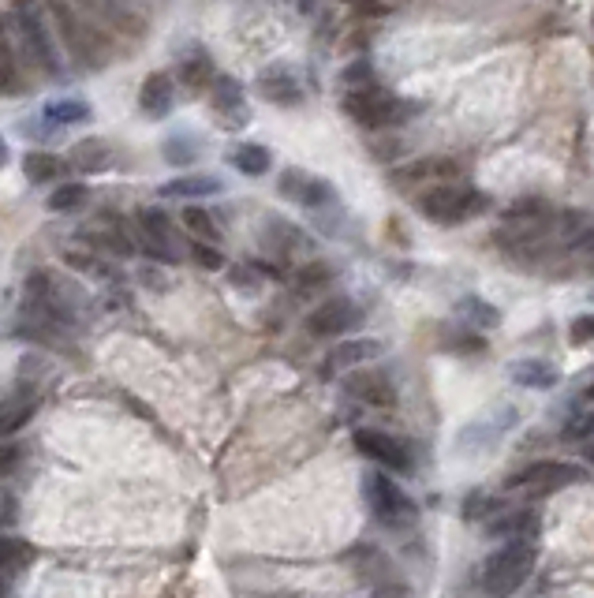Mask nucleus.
Returning <instances> with one entry per match:
<instances>
[{"label": "nucleus", "instance_id": "42", "mask_svg": "<svg viewBox=\"0 0 594 598\" xmlns=\"http://www.w3.org/2000/svg\"><path fill=\"white\" fill-rule=\"evenodd\" d=\"M15 520V501L12 498H0V527L12 524Z\"/></svg>", "mask_w": 594, "mask_h": 598}, {"label": "nucleus", "instance_id": "31", "mask_svg": "<svg viewBox=\"0 0 594 598\" xmlns=\"http://www.w3.org/2000/svg\"><path fill=\"white\" fill-rule=\"evenodd\" d=\"M184 228L195 236V240H206V243L221 240V228H217V221H213V210H202V206H187Z\"/></svg>", "mask_w": 594, "mask_h": 598}, {"label": "nucleus", "instance_id": "4", "mask_svg": "<svg viewBox=\"0 0 594 598\" xmlns=\"http://www.w3.org/2000/svg\"><path fill=\"white\" fill-rule=\"evenodd\" d=\"M49 4V15H53V27L60 34V45L68 49V57L75 64H83L86 72H98L101 60H105V49H101L98 34L86 27L83 15L71 8V0H45Z\"/></svg>", "mask_w": 594, "mask_h": 598}, {"label": "nucleus", "instance_id": "36", "mask_svg": "<svg viewBox=\"0 0 594 598\" xmlns=\"http://www.w3.org/2000/svg\"><path fill=\"white\" fill-rule=\"evenodd\" d=\"M333 281V266L329 262H307V266H299L296 270V285L303 292H314V288H322Z\"/></svg>", "mask_w": 594, "mask_h": 598}, {"label": "nucleus", "instance_id": "2", "mask_svg": "<svg viewBox=\"0 0 594 598\" xmlns=\"http://www.w3.org/2000/svg\"><path fill=\"white\" fill-rule=\"evenodd\" d=\"M344 113L363 128H396L415 113V105L382 90V86H352L344 94Z\"/></svg>", "mask_w": 594, "mask_h": 598}, {"label": "nucleus", "instance_id": "44", "mask_svg": "<svg viewBox=\"0 0 594 598\" xmlns=\"http://www.w3.org/2000/svg\"><path fill=\"white\" fill-rule=\"evenodd\" d=\"M587 397H591V400H594V385H591V389H587Z\"/></svg>", "mask_w": 594, "mask_h": 598}, {"label": "nucleus", "instance_id": "39", "mask_svg": "<svg viewBox=\"0 0 594 598\" xmlns=\"http://www.w3.org/2000/svg\"><path fill=\"white\" fill-rule=\"evenodd\" d=\"M19 464H23V449H19V445H8V442L0 445V479H8Z\"/></svg>", "mask_w": 594, "mask_h": 598}, {"label": "nucleus", "instance_id": "28", "mask_svg": "<svg viewBox=\"0 0 594 598\" xmlns=\"http://www.w3.org/2000/svg\"><path fill=\"white\" fill-rule=\"evenodd\" d=\"M456 314L464 318L467 326L471 329H494L497 322H501V314H497V307H490L486 299H479V296H464L460 303H456Z\"/></svg>", "mask_w": 594, "mask_h": 598}, {"label": "nucleus", "instance_id": "24", "mask_svg": "<svg viewBox=\"0 0 594 598\" xmlns=\"http://www.w3.org/2000/svg\"><path fill=\"white\" fill-rule=\"evenodd\" d=\"M113 165V150L105 139H83L71 146V169L75 172H105Z\"/></svg>", "mask_w": 594, "mask_h": 598}, {"label": "nucleus", "instance_id": "32", "mask_svg": "<svg viewBox=\"0 0 594 598\" xmlns=\"http://www.w3.org/2000/svg\"><path fill=\"white\" fill-rule=\"evenodd\" d=\"M86 199H90V187L86 184H60L57 191L49 195V210H53V214H71V210H79Z\"/></svg>", "mask_w": 594, "mask_h": 598}, {"label": "nucleus", "instance_id": "27", "mask_svg": "<svg viewBox=\"0 0 594 598\" xmlns=\"http://www.w3.org/2000/svg\"><path fill=\"white\" fill-rule=\"evenodd\" d=\"M60 172H64V161L57 154H45V150H30L23 157V176H27L30 184H53L60 180Z\"/></svg>", "mask_w": 594, "mask_h": 598}, {"label": "nucleus", "instance_id": "30", "mask_svg": "<svg viewBox=\"0 0 594 598\" xmlns=\"http://www.w3.org/2000/svg\"><path fill=\"white\" fill-rule=\"evenodd\" d=\"M42 116L49 120V124H57V128H64V124H83V120H90V105H86V101H79V98L49 101Z\"/></svg>", "mask_w": 594, "mask_h": 598}, {"label": "nucleus", "instance_id": "20", "mask_svg": "<svg viewBox=\"0 0 594 598\" xmlns=\"http://www.w3.org/2000/svg\"><path fill=\"white\" fill-rule=\"evenodd\" d=\"M34 412H38V397L34 393H15V397L0 400V438L19 434L34 419Z\"/></svg>", "mask_w": 594, "mask_h": 598}, {"label": "nucleus", "instance_id": "6", "mask_svg": "<svg viewBox=\"0 0 594 598\" xmlns=\"http://www.w3.org/2000/svg\"><path fill=\"white\" fill-rule=\"evenodd\" d=\"M363 494H367L370 513L378 516L385 527H408L415 520V501L385 471H370L367 479H363Z\"/></svg>", "mask_w": 594, "mask_h": 598}, {"label": "nucleus", "instance_id": "34", "mask_svg": "<svg viewBox=\"0 0 594 598\" xmlns=\"http://www.w3.org/2000/svg\"><path fill=\"white\" fill-rule=\"evenodd\" d=\"M64 262H68L71 270H79V273H90V277H116V270L105 262V258H98V255H90V251H64Z\"/></svg>", "mask_w": 594, "mask_h": 598}, {"label": "nucleus", "instance_id": "17", "mask_svg": "<svg viewBox=\"0 0 594 598\" xmlns=\"http://www.w3.org/2000/svg\"><path fill=\"white\" fill-rule=\"evenodd\" d=\"M34 561L27 539H0V595L12 591V580Z\"/></svg>", "mask_w": 594, "mask_h": 598}, {"label": "nucleus", "instance_id": "38", "mask_svg": "<svg viewBox=\"0 0 594 598\" xmlns=\"http://www.w3.org/2000/svg\"><path fill=\"white\" fill-rule=\"evenodd\" d=\"M195 157V143L191 139H169L165 143V161H172V165H187Z\"/></svg>", "mask_w": 594, "mask_h": 598}, {"label": "nucleus", "instance_id": "12", "mask_svg": "<svg viewBox=\"0 0 594 598\" xmlns=\"http://www.w3.org/2000/svg\"><path fill=\"white\" fill-rule=\"evenodd\" d=\"M210 86H213V116L221 120V128H228V131L247 128L251 109H247L240 79H232V75H213Z\"/></svg>", "mask_w": 594, "mask_h": 598}, {"label": "nucleus", "instance_id": "13", "mask_svg": "<svg viewBox=\"0 0 594 598\" xmlns=\"http://www.w3.org/2000/svg\"><path fill=\"white\" fill-rule=\"evenodd\" d=\"M464 176V165L453 161V157H419L411 165H400V169L389 172V180L400 187L411 184H449V180H460Z\"/></svg>", "mask_w": 594, "mask_h": 598}, {"label": "nucleus", "instance_id": "3", "mask_svg": "<svg viewBox=\"0 0 594 598\" xmlns=\"http://www.w3.org/2000/svg\"><path fill=\"white\" fill-rule=\"evenodd\" d=\"M486 206H490V199H486L482 191L456 184V180H449V184H434L423 199H419L423 217L426 221H434V225H464V221H471V217H479Z\"/></svg>", "mask_w": 594, "mask_h": 598}, {"label": "nucleus", "instance_id": "35", "mask_svg": "<svg viewBox=\"0 0 594 598\" xmlns=\"http://www.w3.org/2000/svg\"><path fill=\"white\" fill-rule=\"evenodd\" d=\"M269 236L277 240L281 251H307V247H311V236H307L303 228L288 225V221H273V225H269Z\"/></svg>", "mask_w": 594, "mask_h": 598}, {"label": "nucleus", "instance_id": "18", "mask_svg": "<svg viewBox=\"0 0 594 598\" xmlns=\"http://www.w3.org/2000/svg\"><path fill=\"white\" fill-rule=\"evenodd\" d=\"M490 531L497 539H535L538 516L531 509H497L490 520Z\"/></svg>", "mask_w": 594, "mask_h": 598}, {"label": "nucleus", "instance_id": "23", "mask_svg": "<svg viewBox=\"0 0 594 598\" xmlns=\"http://www.w3.org/2000/svg\"><path fill=\"white\" fill-rule=\"evenodd\" d=\"M83 240H86V247H94V251H101V255H109V251H113L116 258L135 255V243H131V236H128V232H124L120 225L86 228Z\"/></svg>", "mask_w": 594, "mask_h": 598}, {"label": "nucleus", "instance_id": "14", "mask_svg": "<svg viewBox=\"0 0 594 598\" xmlns=\"http://www.w3.org/2000/svg\"><path fill=\"white\" fill-rule=\"evenodd\" d=\"M344 389H348L352 397L363 400V404H374V408H389V404H396V389L382 371H352L348 374V382H344Z\"/></svg>", "mask_w": 594, "mask_h": 598}, {"label": "nucleus", "instance_id": "9", "mask_svg": "<svg viewBox=\"0 0 594 598\" xmlns=\"http://www.w3.org/2000/svg\"><path fill=\"white\" fill-rule=\"evenodd\" d=\"M277 191H281V199H292L299 202V206H307V210H318V214L329 210V206H337V191L329 187V180L311 176V172H303V169L284 172Z\"/></svg>", "mask_w": 594, "mask_h": 598}, {"label": "nucleus", "instance_id": "7", "mask_svg": "<svg viewBox=\"0 0 594 598\" xmlns=\"http://www.w3.org/2000/svg\"><path fill=\"white\" fill-rule=\"evenodd\" d=\"M591 479V471L580 468V464H561V460H542V464H531L524 468L509 486H520L527 494H535V498H546V494H557V490H565V486H576V483H587Z\"/></svg>", "mask_w": 594, "mask_h": 598}, {"label": "nucleus", "instance_id": "45", "mask_svg": "<svg viewBox=\"0 0 594 598\" xmlns=\"http://www.w3.org/2000/svg\"><path fill=\"white\" fill-rule=\"evenodd\" d=\"M587 456H591V460H594V445H591V449H587Z\"/></svg>", "mask_w": 594, "mask_h": 598}, {"label": "nucleus", "instance_id": "11", "mask_svg": "<svg viewBox=\"0 0 594 598\" xmlns=\"http://www.w3.org/2000/svg\"><path fill=\"white\" fill-rule=\"evenodd\" d=\"M355 449L374 460V464H382L389 471H411V453L408 445L393 438V434H385V430H355Z\"/></svg>", "mask_w": 594, "mask_h": 598}, {"label": "nucleus", "instance_id": "26", "mask_svg": "<svg viewBox=\"0 0 594 598\" xmlns=\"http://www.w3.org/2000/svg\"><path fill=\"white\" fill-rule=\"evenodd\" d=\"M217 191H221L217 176H184V180H169L161 187L165 199H206V195H217Z\"/></svg>", "mask_w": 594, "mask_h": 598}, {"label": "nucleus", "instance_id": "10", "mask_svg": "<svg viewBox=\"0 0 594 598\" xmlns=\"http://www.w3.org/2000/svg\"><path fill=\"white\" fill-rule=\"evenodd\" d=\"M363 322V314L348 296H333L326 303H318V311H311L307 318V333L326 341V337H340V333H352Z\"/></svg>", "mask_w": 594, "mask_h": 598}, {"label": "nucleus", "instance_id": "33", "mask_svg": "<svg viewBox=\"0 0 594 598\" xmlns=\"http://www.w3.org/2000/svg\"><path fill=\"white\" fill-rule=\"evenodd\" d=\"M23 90V75H19V64H15L12 49L0 38V98H15Z\"/></svg>", "mask_w": 594, "mask_h": 598}, {"label": "nucleus", "instance_id": "41", "mask_svg": "<svg viewBox=\"0 0 594 598\" xmlns=\"http://www.w3.org/2000/svg\"><path fill=\"white\" fill-rule=\"evenodd\" d=\"M340 4H352V8H359V12H370V15L385 12L382 0H340Z\"/></svg>", "mask_w": 594, "mask_h": 598}, {"label": "nucleus", "instance_id": "22", "mask_svg": "<svg viewBox=\"0 0 594 598\" xmlns=\"http://www.w3.org/2000/svg\"><path fill=\"white\" fill-rule=\"evenodd\" d=\"M213 75H217V68H213L210 53H206L202 45H187L184 57H180V79H184V86L206 90V86L213 83Z\"/></svg>", "mask_w": 594, "mask_h": 598}, {"label": "nucleus", "instance_id": "43", "mask_svg": "<svg viewBox=\"0 0 594 598\" xmlns=\"http://www.w3.org/2000/svg\"><path fill=\"white\" fill-rule=\"evenodd\" d=\"M4 165H8V143L0 139V169H4Z\"/></svg>", "mask_w": 594, "mask_h": 598}, {"label": "nucleus", "instance_id": "16", "mask_svg": "<svg viewBox=\"0 0 594 598\" xmlns=\"http://www.w3.org/2000/svg\"><path fill=\"white\" fill-rule=\"evenodd\" d=\"M258 90L273 105H299L303 101V90H299L296 75H288V68H266L258 75Z\"/></svg>", "mask_w": 594, "mask_h": 598}, {"label": "nucleus", "instance_id": "25", "mask_svg": "<svg viewBox=\"0 0 594 598\" xmlns=\"http://www.w3.org/2000/svg\"><path fill=\"white\" fill-rule=\"evenodd\" d=\"M83 4H90V8H94L101 19H109L113 27L131 30V34L142 30V19L135 15V4H131V0H83Z\"/></svg>", "mask_w": 594, "mask_h": 598}, {"label": "nucleus", "instance_id": "21", "mask_svg": "<svg viewBox=\"0 0 594 598\" xmlns=\"http://www.w3.org/2000/svg\"><path fill=\"white\" fill-rule=\"evenodd\" d=\"M509 378L524 389H553L561 382V371L553 367L550 359H520L509 367Z\"/></svg>", "mask_w": 594, "mask_h": 598}, {"label": "nucleus", "instance_id": "19", "mask_svg": "<svg viewBox=\"0 0 594 598\" xmlns=\"http://www.w3.org/2000/svg\"><path fill=\"white\" fill-rule=\"evenodd\" d=\"M382 356V344L370 341V337H348L340 341L333 352H329V363L340 367V371H352V367H363V363H374Z\"/></svg>", "mask_w": 594, "mask_h": 598}, {"label": "nucleus", "instance_id": "5", "mask_svg": "<svg viewBox=\"0 0 594 598\" xmlns=\"http://www.w3.org/2000/svg\"><path fill=\"white\" fill-rule=\"evenodd\" d=\"M15 27H19V42L27 45L30 60H34L45 75L60 79L64 68H60L57 42H53V30H49L42 8H38L34 0H15Z\"/></svg>", "mask_w": 594, "mask_h": 598}, {"label": "nucleus", "instance_id": "29", "mask_svg": "<svg viewBox=\"0 0 594 598\" xmlns=\"http://www.w3.org/2000/svg\"><path fill=\"white\" fill-rule=\"evenodd\" d=\"M232 165H236L243 176H266L269 165H273V154L258 143H243L232 150Z\"/></svg>", "mask_w": 594, "mask_h": 598}, {"label": "nucleus", "instance_id": "40", "mask_svg": "<svg viewBox=\"0 0 594 598\" xmlns=\"http://www.w3.org/2000/svg\"><path fill=\"white\" fill-rule=\"evenodd\" d=\"M572 333H576V341H594V314H580L576 322H572Z\"/></svg>", "mask_w": 594, "mask_h": 598}, {"label": "nucleus", "instance_id": "15", "mask_svg": "<svg viewBox=\"0 0 594 598\" xmlns=\"http://www.w3.org/2000/svg\"><path fill=\"white\" fill-rule=\"evenodd\" d=\"M139 105L146 116L165 120L172 113V79L169 72H150L139 86Z\"/></svg>", "mask_w": 594, "mask_h": 598}, {"label": "nucleus", "instance_id": "37", "mask_svg": "<svg viewBox=\"0 0 594 598\" xmlns=\"http://www.w3.org/2000/svg\"><path fill=\"white\" fill-rule=\"evenodd\" d=\"M187 255L195 258L202 270H225V258H221V251H217L213 243H206V240L191 243V251H187Z\"/></svg>", "mask_w": 594, "mask_h": 598}, {"label": "nucleus", "instance_id": "8", "mask_svg": "<svg viewBox=\"0 0 594 598\" xmlns=\"http://www.w3.org/2000/svg\"><path fill=\"white\" fill-rule=\"evenodd\" d=\"M139 228H142V251L154 255L157 262H180L184 258V247H180V236H176V225L165 210L157 206H142L139 214Z\"/></svg>", "mask_w": 594, "mask_h": 598}, {"label": "nucleus", "instance_id": "1", "mask_svg": "<svg viewBox=\"0 0 594 598\" xmlns=\"http://www.w3.org/2000/svg\"><path fill=\"white\" fill-rule=\"evenodd\" d=\"M535 572V542L531 539H509L497 554L486 557L482 565V587L494 595H512L531 580Z\"/></svg>", "mask_w": 594, "mask_h": 598}]
</instances>
